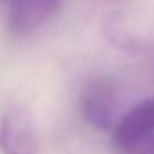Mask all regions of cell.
Segmentation results:
<instances>
[{
    "label": "cell",
    "mask_w": 154,
    "mask_h": 154,
    "mask_svg": "<svg viewBox=\"0 0 154 154\" xmlns=\"http://www.w3.org/2000/svg\"><path fill=\"white\" fill-rule=\"evenodd\" d=\"M111 145L118 154H154V97L118 118L111 131Z\"/></svg>",
    "instance_id": "obj_1"
},
{
    "label": "cell",
    "mask_w": 154,
    "mask_h": 154,
    "mask_svg": "<svg viewBox=\"0 0 154 154\" xmlns=\"http://www.w3.org/2000/svg\"><path fill=\"white\" fill-rule=\"evenodd\" d=\"M81 113L82 118L99 131H113L118 122V95L113 81L97 77L90 81L81 91Z\"/></svg>",
    "instance_id": "obj_2"
},
{
    "label": "cell",
    "mask_w": 154,
    "mask_h": 154,
    "mask_svg": "<svg viewBox=\"0 0 154 154\" xmlns=\"http://www.w3.org/2000/svg\"><path fill=\"white\" fill-rule=\"evenodd\" d=\"M2 154H38L39 136L34 118L23 108H13L0 118Z\"/></svg>",
    "instance_id": "obj_3"
},
{
    "label": "cell",
    "mask_w": 154,
    "mask_h": 154,
    "mask_svg": "<svg viewBox=\"0 0 154 154\" xmlns=\"http://www.w3.org/2000/svg\"><path fill=\"white\" fill-rule=\"evenodd\" d=\"M65 0H11L9 29L14 36H31L59 11Z\"/></svg>",
    "instance_id": "obj_4"
}]
</instances>
